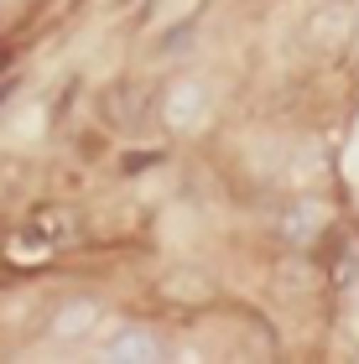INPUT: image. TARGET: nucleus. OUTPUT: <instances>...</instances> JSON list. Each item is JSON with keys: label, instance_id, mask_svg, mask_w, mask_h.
I'll list each match as a JSON object with an SVG mask.
<instances>
[{"label": "nucleus", "instance_id": "1", "mask_svg": "<svg viewBox=\"0 0 359 364\" xmlns=\"http://www.w3.org/2000/svg\"><path fill=\"white\" fill-rule=\"evenodd\" d=\"M156 354H161V343H156L151 328H141V323L120 328V333L105 343V359H115V364H146V359H156Z\"/></svg>", "mask_w": 359, "mask_h": 364}, {"label": "nucleus", "instance_id": "2", "mask_svg": "<svg viewBox=\"0 0 359 364\" xmlns=\"http://www.w3.org/2000/svg\"><path fill=\"white\" fill-rule=\"evenodd\" d=\"M94 323H100V302H94V296H73V302L58 307L53 333H58V338H84Z\"/></svg>", "mask_w": 359, "mask_h": 364}, {"label": "nucleus", "instance_id": "3", "mask_svg": "<svg viewBox=\"0 0 359 364\" xmlns=\"http://www.w3.org/2000/svg\"><path fill=\"white\" fill-rule=\"evenodd\" d=\"M188 109H193V114L203 109V94L193 89V84H183V89L172 94V105H167V120H172V125H188Z\"/></svg>", "mask_w": 359, "mask_h": 364}]
</instances>
